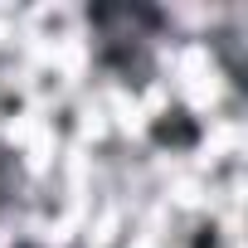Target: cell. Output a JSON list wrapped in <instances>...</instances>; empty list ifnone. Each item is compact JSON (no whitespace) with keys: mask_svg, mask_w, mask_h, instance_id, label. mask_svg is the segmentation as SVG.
Listing matches in <instances>:
<instances>
[{"mask_svg":"<svg viewBox=\"0 0 248 248\" xmlns=\"http://www.w3.org/2000/svg\"><path fill=\"white\" fill-rule=\"evenodd\" d=\"M83 30H88V59L107 83L127 88V93H146L161 78V49L170 39V10L146 5V0L83 5Z\"/></svg>","mask_w":248,"mask_h":248,"instance_id":"6da1fadb","label":"cell"},{"mask_svg":"<svg viewBox=\"0 0 248 248\" xmlns=\"http://www.w3.org/2000/svg\"><path fill=\"white\" fill-rule=\"evenodd\" d=\"M30 200V166H25V151L15 141L0 137V224L15 219Z\"/></svg>","mask_w":248,"mask_h":248,"instance_id":"7a4b0ae2","label":"cell"},{"mask_svg":"<svg viewBox=\"0 0 248 248\" xmlns=\"http://www.w3.org/2000/svg\"><path fill=\"white\" fill-rule=\"evenodd\" d=\"M209 49H214V59H219L224 78L233 83V93H243V88H248V68H243V49H248V39H243L238 15H229V25L209 34Z\"/></svg>","mask_w":248,"mask_h":248,"instance_id":"3957f363","label":"cell"},{"mask_svg":"<svg viewBox=\"0 0 248 248\" xmlns=\"http://www.w3.org/2000/svg\"><path fill=\"white\" fill-rule=\"evenodd\" d=\"M5 248H49V243H39V238H10Z\"/></svg>","mask_w":248,"mask_h":248,"instance_id":"277c9868","label":"cell"}]
</instances>
